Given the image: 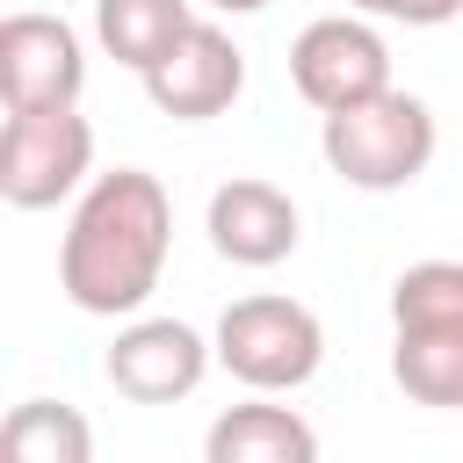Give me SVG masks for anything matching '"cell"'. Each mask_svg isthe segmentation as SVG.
<instances>
[{"label":"cell","instance_id":"6da1fadb","mask_svg":"<svg viewBox=\"0 0 463 463\" xmlns=\"http://www.w3.org/2000/svg\"><path fill=\"white\" fill-rule=\"evenodd\" d=\"M166 246H174L166 181L145 166L94 174L58 246V289L87 318H137L166 275Z\"/></svg>","mask_w":463,"mask_h":463},{"label":"cell","instance_id":"7a4b0ae2","mask_svg":"<svg viewBox=\"0 0 463 463\" xmlns=\"http://www.w3.org/2000/svg\"><path fill=\"white\" fill-rule=\"evenodd\" d=\"M434 145H441L434 109H427L420 94H398V87L318 123L326 166H333L347 188H362V195H398V188H412V181L434 166Z\"/></svg>","mask_w":463,"mask_h":463},{"label":"cell","instance_id":"3957f363","mask_svg":"<svg viewBox=\"0 0 463 463\" xmlns=\"http://www.w3.org/2000/svg\"><path fill=\"white\" fill-rule=\"evenodd\" d=\"M318 362H326V326H318L311 304L275 297V289L224 304V318H217V369L232 383H246L260 398H282V391H304L318 376Z\"/></svg>","mask_w":463,"mask_h":463},{"label":"cell","instance_id":"277c9868","mask_svg":"<svg viewBox=\"0 0 463 463\" xmlns=\"http://www.w3.org/2000/svg\"><path fill=\"white\" fill-rule=\"evenodd\" d=\"M94 174V123L80 109H22L0 123V195L7 210H58L87 195Z\"/></svg>","mask_w":463,"mask_h":463},{"label":"cell","instance_id":"5b68a950","mask_svg":"<svg viewBox=\"0 0 463 463\" xmlns=\"http://www.w3.org/2000/svg\"><path fill=\"white\" fill-rule=\"evenodd\" d=\"M289 87L318 109V116H340V109H362L376 94H391V43L347 7V14H318L297 29L289 43Z\"/></svg>","mask_w":463,"mask_h":463},{"label":"cell","instance_id":"8992f818","mask_svg":"<svg viewBox=\"0 0 463 463\" xmlns=\"http://www.w3.org/2000/svg\"><path fill=\"white\" fill-rule=\"evenodd\" d=\"M87 43L65 14H7L0 22V101L22 109H80Z\"/></svg>","mask_w":463,"mask_h":463},{"label":"cell","instance_id":"52a82bcc","mask_svg":"<svg viewBox=\"0 0 463 463\" xmlns=\"http://www.w3.org/2000/svg\"><path fill=\"white\" fill-rule=\"evenodd\" d=\"M217 362V340H203L188 318H130L109 354H101V376L130 398V405H174L188 398Z\"/></svg>","mask_w":463,"mask_h":463},{"label":"cell","instance_id":"ba28073f","mask_svg":"<svg viewBox=\"0 0 463 463\" xmlns=\"http://www.w3.org/2000/svg\"><path fill=\"white\" fill-rule=\"evenodd\" d=\"M137 80H145V101H152L159 116H174V123H210V116H224V109L246 94V51L232 43V29L195 22V29H188L159 65H145Z\"/></svg>","mask_w":463,"mask_h":463},{"label":"cell","instance_id":"9c48e42d","mask_svg":"<svg viewBox=\"0 0 463 463\" xmlns=\"http://www.w3.org/2000/svg\"><path fill=\"white\" fill-rule=\"evenodd\" d=\"M203 232H210L217 260H232V268H282L304 239V210H297L289 188H275L260 174H239L210 195Z\"/></svg>","mask_w":463,"mask_h":463},{"label":"cell","instance_id":"30bf717a","mask_svg":"<svg viewBox=\"0 0 463 463\" xmlns=\"http://www.w3.org/2000/svg\"><path fill=\"white\" fill-rule=\"evenodd\" d=\"M203 463H318V434L297 405H275V398H246V405H224L203 434Z\"/></svg>","mask_w":463,"mask_h":463},{"label":"cell","instance_id":"8fae6325","mask_svg":"<svg viewBox=\"0 0 463 463\" xmlns=\"http://www.w3.org/2000/svg\"><path fill=\"white\" fill-rule=\"evenodd\" d=\"M195 22V0H94V43L130 72L159 65Z\"/></svg>","mask_w":463,"mask_h":463},{"label":"cell","instance_id":"7c38bea8","mask_svg":"<svg viewBox=\"0 0 463 463\" xmlns=\"http://www.w3.org/2000/svg\"><path fill=\"white\" fill-rule=\"evenodd\" d=\"M0 463H94V427L65 398H22L0 420Z\"/></svg>","mask_w":463,"mask_h":463},{"label":"cell","instance_id":"4fadbf2b","mask_svg":"<svg viewBox=\"0 0 463 463\" xmlns=\"http://www.w3.org/2000/svg\"><path fill=\"white\" fill-rule=\"evenodd\" d=\"M391 376L412 405L456 412L463 405V326H412L391 340Z\"/></svg>","mask_w":463,"mask_h":463},{"label":"cell","instance_id":"5bb4252c","mask_svg":"<svg viewBox=\"0 0 463 463\" xmlns=\"http://www.w3.org/2000/svg\"><path fill=\"white\" fill-rule=\"evenodd\" d=\"M391 326H463V260H412L391 282Z\"/></svg>","mask_w":463,"mask_h":463},{"label":"cell","instance_id":"9a60e30c","mask_svg":"<svg viewBox=\"0 0 463 463\" xmlns=\"http://www.w3.org/2000/svg\"><path fill=\"white\" fill-rule=\"evenodd\" d=\"M354 14H383V22H405V29H441L463 14V0H347Z\"/></svg>","mask_w":463,"mask_h":463},{"label":"cell","instance_id":"2e32d148","mask_svg":"<svg viewBox=\"0 0 463 463\" xmlns=\"http://www.w3.org/2000/svg\"><path fill=\"white\" fill-rule=\"evenodd\" d=\"M203 7H217V14H260V7H275V0H203Z\"/></svg>","mask_w":463,"mask_h":463}]
</instances>
